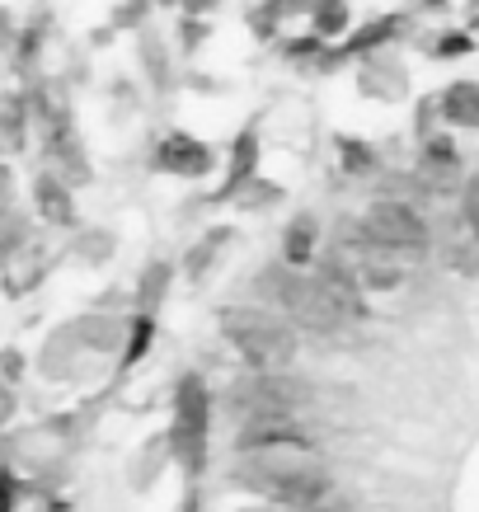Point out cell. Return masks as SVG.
I'll return each mask as SVG.
<instances>
[{
    "instance_id": "30bf717a",
    "label": "cell",
    "mask_w": 479,
    "mask_h": 512,
    "mask_svg": "<svg viewBox=\"0 0 479 512\" xmlns=\"http://www.w3.org/2000/svg\"><path fill=\"white\" fill-rule=\"evenodd\" d=\"M33 207H38V217L52 221V226H71L76 221V198H71V184H66L62 174L43 170L33 179Z\"/></svg>"
},
{
    "instance_id": "4316f807",
    "label": "cell",
    "mask_w": 479,
    "mask_h": 512,
    "mask_svg": "<svg viewBox=\"0 0 479 512\" xmlns=\"http://www.w3.org/2000/svg\"><path fill=\"white\" fill-rule=\"evenodd\" d=\"M282 5H287V10H292V0H282Z\"/></svg>"
},
{
    "instance_id": "7a4b0ae2",
    "label": "cell",
    "mask_w": 479,
    "mask_h": 512,
    "mask_svg": "<svg viewBox=\"0 0 479 512\" xmlns=\"http://www.w3.org/2000/svg\"><path fill=\"white\" fill-rule=\"evenodd\" d=\"M221 334L249 367H287L296 357V334L278 315L254 311V306H231L221 311Z\"/></svg>"
},
{
    "instance_id": "cb8c5ba5",
    "label": "cell",
    "mask_w": 479,
    "mask_h": 512,
    "mask_svg": "<svg viewBox=\"0 0 479 512\" xmlns=\"http://www.w3.org/2000/svg\"><path fill=\"white\" fill-rule=\"evenodd\" d=\"M10 409H15V400H10V395H5V390H0V423L10 419Z\"/></svg>"
},
{
    "instance_id": "d4e9b609",
    "label": "cell",
    "mask_w": 479,
    "mask_h": 512,
    "mask_svg": "<svg viewBox=\"0 0 479 512\" xmlns=\"http://www.w3.org/2000/svg\"><path fill=\"white\" fill-rule=\"evenodd\" d=\"M428 5H447V0H428Z\"/></svg>"
},
{
    "instance_id": "8fae6325",
    "label": "cell",
    "mask_w": 479,
    "mask_h": 512,
    "mask_svg": "<svg viewBox=\"0 0 479 512\" xmlns=\"http://www.w3.org/2000/svg\"><path fill=\"white\" fill-rule=\"evenodd\" d=\"M315 278H320V287L334 296V306L343 311V320H367V306H362V282H357L339 259H325V264L315 268Z\"/></svg>"
},
{
    "instance_id": "7c38bea8",
    "label": "cell",
    "mask_w": 479,
    "mask_h": 512,
    "mask_svg": "<svg viewBox=\"0 0 479 512\" xmlns=\"http://www.w3.org/2000/svg\"><path fill=\"white\" fill-rule=\"evenodd\" d=\"M362 90L376 94V99H400V94L409 90V76H404V66L390 57V47L362 57Z\"/></svg>"
},
{
    "instance_id": "4fadbf2b",
    "label": "cell",
    "mask_w": 479,
    "mask_h": 512,
    "mask_svg": "<svg viewBox=\"0 0 479 512\" xmlns=\"http://www.w3.org/2000/svg\"><path fill=\"white\" fill-rule=\"evenodd\" d=\"M29 127H33L29 94L10 90L0 99V156H19V151L29 146Z\"/></svg>"
},
{
    "instance_id": "9a60e30c",
    "label": "cell",
    "mask_w": 479,
    "mask_h": 512,
    "mask_svg": "<svg viewBox=\"0 0 479 512\" xmlns=\"http://www.w3.org/2000/svg\"><path fill=\"white\" fill-rule=\"evenodd\" d=\"M310 15V33L325 38V43H339L343 33L353 29V5L348 0H306Z\"/></svg>"
},
{
    "instance_id": "2e32d148",
    "label": "cell",
    "mask_w": 479,
    "mask_h": 512,
    "mask_svg": "<svg viewBox=\"0 0 479 512\" xmlns=\"http://www.w3.org/2000/svg\"><path fill=\"white\" fill-rule=\"evenodd\" d=\"M315 240H320V226H315L310 212H301V217L287 221V231H282V254H287V264L306 268L310 259H315Z\"/></svg>"
},
{
    "instance_id": "44dd1931",
    "label": "cell",
    "mask_w": 479,
    "mask_h": 512,
    "mask_svg": "<svg viewBox=\"0 0 479 512\" xmlns=\"http://www.w3.org/2000/svg\"><path fill=\"white\" fill-rule=\"evenodd\" d=\"M461 217H465V226H470V235L479 240V174H470L461 184Z\"/></svg>"
},
{
    "instance_id": "52a82bcc",
    "label": "cell",
    "mask_w": 479,
    "mask_h": 512,
    "mask_svg": "<svg viewBox=\"0 0 479 512\" xmlns=\"http://www.w3.org/2000/svg\"><path fill=\"white\" fill-rule=\"evenodd\" d=\"M235 447L245 456H268V451H315V433L296 414H249L245 428L235 433Z\"/></svg>"
},
{
    "instance_id": "5bb4252c",
    "label": "cell",
    "mask_w": 479,
    "mask_h": 512,
    "mask_svg": "<svg viewBox=\"0 0 479 512\" xmlns=\"http://www.w3.org/2000/svg\"><path fill=\"white\" fill-rule=\"evenodd\" d=\"M437 113L451 127L479 132V80H451L447 90H442V99H437Z\"/></svg>"
},
{
    "instance_id": "3957f363",
    "label": "cell",
    "mask_w": 479,
    "mask_h": 512,
    "mask_svg": "<svg viewBox=\"0 0 479 512\" xmlns=\"http://www.w3.org/2000/svg\"><path fill=\"white\" fill-rule=\"evenodd\" d=\"M207 437H212V395L202 386V376H184L179 395H174L170 447L174 461L188 470V480H198L202 466H207Z\"/></svg>"
},
{
    "instance_id": "6da1fadb",
    "label": "cell",
    "mask_w": 479,
    "mask_h": 512,
    "mask_svg": "<svg viewBox=\"0 0 479 512\" xmlns=\"http://www.w3.org/2000/svg\"><path fill=\"white\" fill-rule=\"evenodd\" d=\"M240 484L292 512H310L334 498V480L315 466V451H296L292 461H254V470H245Z\"/></svg>"
},
{
    "instance_id": "ffe728a7",
    "label": "cell",
    "mask_w": 479,
    "mask_h": 512,
    "mask_svg": "<svg viewBox=\"0 0 479 512\" xmlns=\"http://www.w3.org/2000/svg\"><path fill=\"white\" fill-rule=\"evenodd\" d=\"M470 52H475V38H470L465 29H451V33H442V38L433 43L437 62H456V57H470Z\"/></svg>"
},
{
    "instance_id": "d6986e66",
    "label": "cell",
    "mask_w": 479,
    "mask_h": 512,
    "mask_svg": "<svg viewBox=\"0 0 479 512\" xmlns=\"http://www.w3.org/2000/svg\"><path fill=\"white\" fill-rule=\"evenodd\" d=\"M357 282L371 287V292H395V287H400V268L381 264V259H367V264L357 268Z\"/></svg>"
},
{
    "instance_id": "5b68a950",
    "label": "cell",
    "mask_w": 479,
    "mask_h": 512,
    "mask_svg": "<svg viewBox=\"0 0 479 512\" xmlns=\"http://www.w3.org/2000/svg\"><path fill=\"white\" fill-rule=\"evenodd\" d=\"M362 240H367L376 254H428V221L418 217V207L400 198H381L371 202V212L362 217Z\"/></svg>"
},
{
    "instance_id": "7402d4cb",
    "label": "cell",
    "mask_w": 479,
    "mask_h": 512,
    "mask_svg": "<svg viewBox=\"0 0 479 512\" xmlns=\"http://www.w3.org/2000/svg\"><path fill=\"white\" fill-rule=\"evenodd\" d=\"M0 512H15V484H10V475H0Z\"/></svg>"
},
{
    "instance_id": "e0dca14e",
    "label": "cell",
    "mask_w": 479,
    "mask_h": 512,
    "mask_svg": "<svg viewBox=\"0 0 479 512\" xmlns=\"http://www.w3.org/2000/svg\"><path fill=\"white\" fill-rule=\"evenodd\" d=\"M339 160H343V170L348 174H376V165H381V156H376V146H367V141H357V137H339Z\"/></svg>"
},
{
    "instance_id": "8992f818",
    "label": "cell",
    "mask_w": 479,
    "mask_h": 512,
    "mask_svg": "<svg viewBox=\"0 0 479 512\" xmlns=\"http://www.w3.org/2000/svg\"><path fill=\"white\" fill-rule=\"evenodd\" d=\"M310 400L306 381L282 376V367H249V376L235 386V404L249 414H296Z\"/></svg>"
},
{
    "instance_id": "ac0fdd59",
    "label": "cell",
    "mask_w": 479,
    "mask_h": 512,
    "mask_svg": "<svg viewBox=\"0 0 479 512\" xmlns=\"http://www.w3.org/2000/svg\"><path fill=\"white\" fill-rule=\"evenodd\" d=\"M456 165H461V156H456V146H451L447 137H428V141H423V170L456 174Z\"/></svg>"
},
{
    "instance_id": "603a6c76",
    "label": "cell",
    "mask_w": 479,
    "mask_h": 512,
    "mask_svg": "<svg viewBox=\"0 0 479 512\" xmlns=\"http://www.w3.org/2000/svg\"><path fill=\"white\" fill-rule=\"evenodd\" d=\"M310 512H353V508H348V503H334V498H329V503H320V508H310Z\"/></svg>"
},
{
    "instance_id": "9c48e42d",
    "label": "cell",
    "mask_w": 479,
    "mask_h": 512,
    "mask_svg": "<svg viewBox=\"0 0 479 512\" xmlns=\"http://www.w3.org/2000/svg\"><path fill=\"white\" fill-rule=\"evenodd\" d=\"M254 179H259V127L249 123V127H240V137H235L231 165H226V179H221V188L212 193V202L240 198V193H245Z\"/></svg>"
},
{
    "instance_id": "484cf974",
    "label": "cell",
    "mask_w": 479,
    "mask_h": 512,
    "mask_svg": "<svg viewBox=\"0 0 479 512\" xmlns=\"http://www.w3.org/2000/svg\"><path fill=\"white\" fill-rule=\"evenodd\" d=\"M240 512H263V508H240Z\"/></svg>"
},
{
    "instance_id": "277c9868",
    "label": "cell",
    "mask_w": 479,
    "mask_h": 512,
    "mask_svg": "<svg viewBox=\"0 0 479 512\" xmlns=\"http://www.w3.org/2000/svg\"><path fill=\"white\" fill-rule=\"evenodd\" d=\"M268 287H273V296H278V306L287 315H292V325L310 329V334H339L348 320H343V311L334 306V296L320 287V278L315 273H301V268H287V273H268Z\"/></svg>"
},
{
    "instance_id": "ba28073f",
    "label": "cell",
    "mask_w": 479,
    "mask_h": 512,
    "mask_svg": "<svg viewBox=\"0 0 479 512\" xmlns=\"http://www.w3.org/2000/svg\"><path fill=\"white\" fill-rule=\"evenodd\" d=\"M151 165L160 174H174V179H202V174L217 170V156H212V146L202 137H193V132H165V137L155 141Z\"/></svg>"
}]
</instances>
